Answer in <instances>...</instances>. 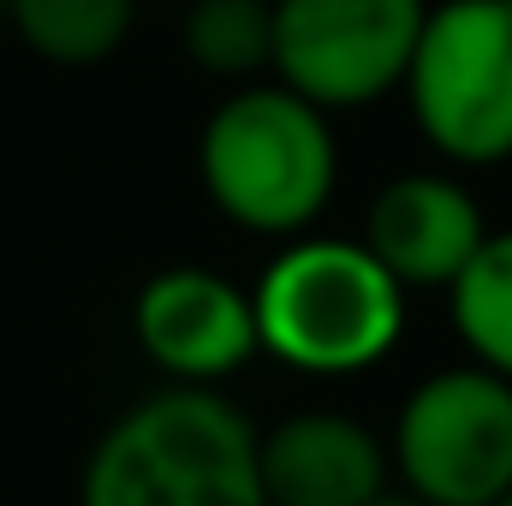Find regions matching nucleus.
<instances>
[{
  "instance_id": "2",
  "label": "nucleus",
  "mask_w": 512,
  "mask_h": 506,
  "mask_svg": "<svg viewBox=\"0 0 512 506\" xmlns=\"http://www.w3.org/2000/svg\"><path fill=\"white\" fill-rule=\"evenodd\" d=\"M197 173L209 203L262 239L304 233L334 185H340V143L316 102L286 84H245L233 90L197 143Z\"/></svg>"
},
{
  "instance_id": "13",
  "label": "nucleus",
  "mask_w": 512,
  "mask_h": 506,
  "mask_svg": "<svg viewBox=\"0 0 512 506\" xmlns=\"http://www.w3.org/2000/svg\"><path fill=\"white\" fill-rule=\"evenodd\" d=\"M370 506H429V501H417V495H405V489H387V495H376Z\"/></svg>"
},
{
  "instance_id": "11",
  "label": "nucleus",
  "mask_w": 512,
  "mask_h": 506,
  "mask_svg": "<svg viewBox=\"0 0 512 506\" xmlns=\"http://www.w3.org/2000/svg\"><path fill=\"white\" fill-rule=\"evenodd\" d=\"M447 310L471 364L512 381V227L477 245V256L447 286Z\"/></svg>"
},
{
  "instance_id": "16",
  "label": "nucleus",
  "mask_w": 512,
  "mask_h": 506,
  "mask_svg": "<svg viewBox=\"0 0 512 506\" xmlns=\"http://www.w3.org/2000/svg\"><path fill=\"white\" fill-rule=\"evenodd\" d=\"M507 6H512V0H507Z\"/></svg>"
},
{
  "instance_id": "1",
  "label": "nucleus",
  "mask_w": 512,
  "mask_h": 506,
  "mask_svg": "<svg viewBox=\"0 0 512 506\" xmlns=\"http://www.w3.org/2000/svg\"><path fill=\"white\" fill-rule=\"evenodd\" d=\"M78 506H268L256 423L215 387L149 393L90 447Z\"/></svg>"
},
{
  "instance_id": "12",
  "label": "nucleus",
  "mask_w": 512,
  "mask_h": 506,
  "mask_svg": "<svg viewBox=\"0 0 512 506\" xmlns=\"http://www.w3.org/2000/svg\"><path fill=\"white\" fill-rule=\"evenodd\" d=\"M179 42L209 78H256L274 60V0H191Z\"/></svg>"
},
{
  "instance_id": "7",
  "label": "nucleus",
  "mask_w": 512,
  "mask_h": 506,
  "mask_svg": "<svg viewBox=\"0 0 512 506\" xmlns=\"http://www.w3.org/2000/svg\"><path fill=\"white\" fill-rule=\"evenodd\" d=\"M131 334L161 376L185 381V387L227 381L262 352L251 292L215 268L149 274L137 286V304H131Z\"/></svg>"
},
{
  "instance_id": "3",
  "label": "nucleus",
  "mask_w": 512,
  "mask_h": 506,
  "mask_svg": "<svg viewBox=\"0 0 512 506\" xmlns=\"http://www.w3.org/2000/svg\"><path fill=\"white\" fill-rule=\"evenodd\" d=\"M256 340L304 376H358L405 334V286L364 239H304L262 268Z\"/></svg>"
},
{
  "instance_id": "9",
  "label": "nucleus",
  "mask_w": 512,
  "mask_h": 506,
  "mask_svg": "<svg viewBox=\"0 0 512 506\" xmlns=\"http://www.w3.org/2000/svg\"><path fill=\"white\" fill-rule=\"evenodd\" d=\"M268 506H370L387 495V447L346 411H292L256 429Z\"/></svg>"
},
{
  "instance_id": "15",
  "label": "nucleus",
  "mask_w": 512,
  "mask_h": 506,
  "mask_svg": "<svg viewBox=\"0 0 512 506\" xmlns=\"http://www.w3.org/2000/svg\"><path fill=\"white\" fill-rule=\"evenodd\" d=\"M6 6H12V0H0V12H6Z\"/></svg>"
},
{
  "instance_id": "4",
  "label": "nucleus",
  "mask_w": 512,
  "mask_h": 506,
  "mask_svg": "<svg viewBox=\"0 0 512 506\" xmlns=\"http://www.w3.org/2000/svg\"><path fill=\"white\" fill-rule=\"evenodd\" d=\"M399 90L429 149H441L453 167H501L512 155V6H429Z\"/></svg>"
},
{
  "instance_id": "14",
  "label": "nucleus",
  "mask_w": 512,
  "mask_h": 506,
  "mask_svg": "<svg viewBox=\"0 0 512 506\" xmlns=\"http://www.w3.org/2000/svg\"><path fill=\"white\" fill-rule=\"evenodd\" d=\"M495 506H512V495H501V501H495Z\"/></svg>"
},
{
  "instance_id": "5",
  "label": "nucleus",
  "mask_w": 512,
  "mask_h": 506,
  "mask_svg": "<svg viewBox=\"0 0 512 506\" xmlns=\"http://www.w3.org/2000/svg\"><path fill=\"white\" fill-rule=\"evenodd\" d=\"M393 477L429 506H495L512 495V381L453 364L411 387L393 423Z\"/></svg>"
},
{
  "instance_id": "6",
  "label": "nucleus",
  "mask_w": 512,
  "mask_h": 506,
  "mask_svg": "<svg viewBox=\"0 0 512 506\" xmlns=\"http://www.w3.org/2000/svg\"><path fill=\"white\" fill-rule=\"evenodd\" d=\"M429 0H274V72L322 114H352L405 84Z\"/></svg>"
},
{
  "instance_id": "8",
  "label": "nucleus",
  "mask_w": 512,
  "mask_h": 506,
  "mask_svg": "<svg viewBox=\"0 0 512 506\" xmlns=\"http://www.w3.org/2000/svg\"><path fill=\"white\" fill-rule=\"evenodd\" d=\"M483 239V209L453 173H399L364 215V251L405 292H447Z\"/></svg>"
},
{
  "instance_id": "10",
  "label": "nucleus",
  "mask_w": 512,
  "mask_h": 506,
  "mask_svg": "<svg viewBox=\"0 0 512 506\" xmlns=\"http://www.w3.org/2000/svg\"><path fill=\"white\" fill-rule=\"evenodd\" d=\"M24 48L48 66H102L126 48L137 0H12L6 6Z\"/></svg>"
}]
</instances>
